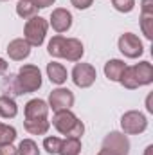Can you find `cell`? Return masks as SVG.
<instances>
[{
    "mask_svg": "<svg viewBox=\"0 0 153 155\" xmlns=\"http://www.w3.org/2000/svg\"><path fill=\"white\" fill-rule=\"evenodd\" d=\"M47 52L54 58H65L69 61H79L85 49L83 43L77 38H65V36H54L49 41Z\"/></svg>",
    "mask_w": 153,
    "mask_h": 155,
    "instance_id": "6da1fadb",
    "label": "cell"
},
{
    "mask_svg": "<svg viewBox=\"0 0 153 155\" xmlns=\"http://www.w3.org/2000/svg\"><path fill=\"white\" fill-rule=\"evenodd\" d=\"M153 81V67L150 61H141L133 67H126L122 76H121V85L124 88H139L144 85H150Z\"/></svg>",
    "mask_w": 153,
    "mask_h": 155,
    "instance_id": "7a4b0ae2",
    "label": "cell"
},
{
    "mask_svg": "<svg viewBox=\"0 0 153 155\" xmlns=\"http://www.w3.org/2000/svg\"><path fill=\"white\" fill-rule=\"evenodd\" d=\"M52 126L61 134V135H67V137H76L79 139L85 132V124L77 119L70 110H60V112H54L52 117Z\"/></svg>",
    "mask_w": 153,
    "mask_h": 155,
    "instance_id": "3957f363",
    "label": "cell"
},
{
    "mask_svg": "<svg viewBox=\"0 0 153 155\" xmlns=\"http://www.w3.org/2000/svg\"><path fill=\"white\" fill-rule=\"evenodd\" d=\"M16 81H18L22 94L36 92L41 87V72L36 65H24V67H20V71L16 74Z\"/></svg>",
    "mask_w": 153,
    "mask_h": 155,
    "instance_id": "277c9868",
    "label": "cell"
},
{
    "mask_svg": "<svg viewBox=\"0 0 153 155\" xmlns=\"http://www.w3.org/2000/svg\"><path fill=\"white\" fill-rule=\"evenodd\" d=\"M47 20L41 18V16H33L25 22V27H24V40L31 45V47H40L45 40L47 35Z\"/></svg>",
    "mask_w": 153,
    "mask_h": 155,
    "instance_id": "5b68a950",
    "label": "cell"
},
{
    "mask_svg": "<svg viewBox=\"0 0 153 155\" xmlns=\"http://www.w3.org/2000/svg\"><path fill=\"white\" fill-rule=\"evenodd\" d=\"M121 128L128 135H137L148 128V121H146L144 114H141L137 110H130L121 117Z\"/></svg>",
    "mask_w": 153,
    "mask_h": 155,
    "instance_id": "8992f818",
    "label": "cell"
},
{
    "mask_svg": "<svg viewBox=\"0 0 153 155\" xmlns=\"http://www.w3.org/2000/svg\"><path fill=\"white\" fill-rule=\"evenodd\" d=\"M96 78L97 72L90 63H76L72 69V81L79 88H88L90 85H94Z\"/></svg>",
    "mask_w": 153,
    "mask_h": 155,
    "instance_id": "52a82bcc",
    "label": "cell"
},
{
    "mask_svg": "<svg viewBox=\"0 0 153 155\" xmlns=\"http://www.w3.org/2000/svg\"><path fill=\"white\" fill-rule=\"evenodd\" d=\"M119 51H121L126 58L133 60V58H139V56L144 52V47H142V41L139 40L137 35H133V33H124V35L119 38Z\"/></svg>",
    "mask_w": 153,
    "mask_h": 155,
    "instance_id": "ba28073f",
    "label": "cell"
},
{
    "mask_svg": "<svg viewBox=\"0 0 153 155\" xmlns=\"http://www.w3.org/2000/svg\"><path fill=\"white\" fill-rule=\"evenodd\" d=\"M72 105H74V94L69 88H56L49 96V108H52L54 112L70 110Z\"/></svg>",
    "mask_w": 153,
    "mask_h": 155,
    "instance_id": "9c48e42d",
    "label": "cell"
},
{
    "mask_svg": "<svg viewBox=\"0 0 153 155\" xmlns=\"http://www.w3.org/2000/svg\"><path fill=\"white\" fill-rule=\"evenodd\" d=\"M103 148L114 152L115 155H128V152H130V141L126 139V135H122L119 132H110L103 139Z\"/></svg>",
    "mask_w": 153,
    "mask_h": 155,
    "instance_id": "30bf717a",
    "label": "cell"
},
{
    "mask_svg": "<svg viewBox=\"0 0 153 155\" xmlns=\"http://www.w3.org/2000/svg\"><path fill=\"white\" fill-rule=\"evenodd\" d=\"M50 25L56 33H67L70 27H72V15L70 11L63 9V7H58L52 11L50 15Z\"/></svg>",
    "mask_w": 153,
    "mask_h": 155,
    "instance_id": "8fae6325",
    "label": "cell"
},
{
    "mask_svg": "<svg viewBox=\"0 0 153 155\" xmlns=\"http://www.w3.org/2000/svg\"><path fill=\"white\" fill-rule=\"evenodd\" d=\"M7 54H9L11 60L22 61V60H25V58L31 54V45H29L24 38H16V40H13V41H9V45H7Z\"/></svg>",
    "mask_w": 153,
    "mask_h": 155,
    "instance_id": "7c38bea8",
    "label": "cell"
},
{
    "mask_svg": "<svg viewBox=\"0 0 153 155\" xmlns=\"http://www.w3.org/2000/svg\"><path fill=\"white\" fill-rule=\"evenodd\" d=\"M153 0H142V13H141V27L148 40L153 38Z\"/></svg>",
    "mask_w": 153,
    "mask_h": 155,
    "instance_id": "4fadbf2b",
    "label": "cell"
},
{
    "mask_svg": "<svg viewBox=\"0 0 153 155\" xmlns=\"http://www.w3.org/2000/svg\"><path fill=\"white\" fill-rule=\"evenodd\" d=\"M49 114V105L43 99H31L25 105V119H45Z\"/></svg>",
    "mask_w": 153,
    "mask_h": 155,
    "instance_id": "5bb4252c",
    "label": "cell"
},
{
    "mask_svg": "<svg viewBox=\"0 0 153 155\" xmlns=\"http://www.w3.org/2000/svg\"><path fill=\"white\" fill-rule=\"evenodd\" d=\"M47 76L50 79V83H54V85H63V83L67 81V69H65L61 63L52 61V63L47 65Z\"/></svg>",
    "mask_w": 153,
    "mask_h": 155,
    "instance_id": "9a60e30c",
    "label": "cell"
},
{
    "mask_svg": "<svg viewBox=\"0 0 153 155\" xmlns=\"http://www.w3.org/2000/svg\"><path fill=\"white\" fill-rule=\"evenodd\" d=\"M0 90L4 92V96H22L20 92V87H18V81H16V74H7L0 79Z\"/></svg>",
    "mask_w": 153,
    "mask_h": 155,
    "instance_id": "2e32d148",
    "label": "cell"
},
{
    "mask_svg": "<svg viewBox=\"0 0 153 155\" xmlns=\"http://www.w3.org/2000/svg\"><path fill=\"white\" fill-rule=\"evenodd\" d=\"M124 69H126L124 61H121V60H110V61L105 63V76L108 78L110 81H121V76H122Z\"/></svg>",
    "mask_w": 153,
    "mask_h": 155,
    "instance_id": "e0dca14e",
    "label": "cell"
},
{
    "mask_svg": "<svg viewBox=\"0 0 153 155\" xmlns=\"http://www.w3.org/2000/svg\"><path fill=\"white\" fill-rule=\"evenodd\" d=\"M24 126H25V130H27L29 134H33V135H43V134H47V130L50 128V123L47 121V117H45V119H25V121H24Z\"/></svg>",
    "mask_w": 153,
    "mask_h": 155,
    "instance_id": "ac0fdd59",
    "label": "cell"
},
{
    "mask_svg": "<svg viewBox=\"0 0 153 155\" xmlns=\"http://www.w3.org/2000/svg\"><path fill=\"white\" fill-rule=\"evenodd\" d=\"M18 114V107L13 97L9 96H0V117L4 119H13Z\"/></svg>",
    "mask_w": 153,
    "mask_h": 155,
    "instance_id": "d6986e66",
    "label": "cell"
},
{
    "mask_svg": "<svg viewBox=\"0 0 153 155\" xmlns=\"http://www.w3.org/2000/svg\"><path fill=\"white\" fill-rule=\"evenodd\" d=\"M81 152V141L76 137H67L61 139V146H60V155H79Z\"/></svg>",
    "mask_w": 153,
    "mask_h": 155,
    "instance_id": "ffe728a7",
    "label": "cell"
},
{
    "mask_svg": "<svg viewBox=\"0 0 153 155\" xmlns=\"http://www.w3.org/2000/svg\"><path fill=\"white\" fill-rule=\"evenodd\" d=\"M36 11L38 9L29 0H18V4H16V15L20 18H24V20H29V18L36 16Z\"/></svg>",
    "mask_w": 153,
    "mask_h": 155,
    "instance_id": "44dd1931",
    "label": "cell"
},
{
    "mask_svg": "<svg viewBox=\"0 0 153 155\" xmlns=\"http://www.w3.org/2000/svg\"><path fill=\"white\" fill-rule=\"evenodd\" d=\"M15 139H16V130L9 124L0 123V144H13Z\"/></svg>",
    "mask_w": 153,
    "mask_h": 155,
    "instance_id": "7402d4cb",
    "label": "cell"
},
{
    "mask_svg": "<svg viewBox=\"0 0 153 155\" xmlns=\"http://www.w3.org/2000/svg\"><path fill=\"white\" fill-rule=\"evenodd\" d=\"M16 150H18V155H40L38 144L33 139H24Z\"/></svg>",
    "mask_w": 153,
    "mask_h": 155,
    "instance_id": "603a6c76",
    "label": "cell"
},
{
    "mask_svg": "<svg viewBox=\"0 0 153 155\" xmlns=\"http://www.w3.org/2000/svg\"><path fill=\"white\" fill-rule=\"evenodd\" d=\"M60 146H61V139L60 137H47L45 141H43V148H45V152L50 155H56L60 152Z\"/></svg>",
    "mask_w": 153,
    "mask_h": 155,
    "instance_id": "cb8c5ba5",
    "label": "cell"
},
{
    "mask_svg": "<svg viewBox=\"0 0 153 155\" xmlns=\"http://www.w3.org/2000/svg\"><path fill=\"white\" fill-rule=\"evenodd\" d=\"M112 2L119 13H130L135 7V0H112Z\"/></svg>",
    "mask_w": 153,
    "mask_h": 155,
    "instance_id": "d4e9b609",
    "label": "cell"
},
{
    "mask_svg": "<svg viewBox=\"0 0 153 155\" xmlns=\"http://www.w3.org/2000/svg\"><path fill=\"white\" fill-rule=\"evenodd\" d=\"M0 155H18V150L13 144H0Z\"/></svg>",
    "mask_w": 153,
    "mask_h": 155,
    "instance_id": "484cf974",
    "label": "cell"
},
{
    "mask_svg": "<svg viewBox=\"0 0 153 155\" xmlns=\"http://www.w3.org/2000/svg\"><path fill=\"white\" fill-rule=\"evenodd\" d=\"M94 0H70V4L76 7V9H88L92 5Z\"/></svg>",
    "mask_w": 153,
    "mask_h": 155,
    "instance_id": "4316f807",
    "label": "cell"
},
{
    "mask_svg": "<svg viewBox=\"0 0 153 155\" xmlns=\"http://www.w3.org/2000/svg\"><path fill=\"white\" fill-rule=\"evenodd\" d=\"M36 9H45V7H49V5H52L56 0H29Z\"/></svg>",
    "mask_w": 153,
    "mask_h": 155,
    "instance_id": "83f0119b",
    "label": "cell"
},
{
    "mask_svg": "<svg viewBox=\"0 0 153 155\" xmlns=\"http://www.w3.org/2000/svg\"><path fill=\"white\" fill-rule=\"evenodd\" d=\"M7 67H9V65H7V61H5L4 58H0V78L7 72Z\"/></svg>",
    "mask_w": 153,
    "mask_h": 155,
    "instance_id": "f1b7e54d",
    "label": "cell"
},
{
    "mask_svg": "<svg viewBox=\"0 0 153 155\" xmlns=\"http://www.w3.org/2000/svg\"><path fill=\"white\" fill-rule=\"evenodd\" d=\"M97 155H115V153H114V152H110V150H106V148H103Z\"/></svg>",
    "mask_w": 153,
    "mask_h": 155,
    "instance_id": "f546056e",
    "label": "cell"
},
{
    "mask_svg": "<svg viewBox=\"0 0 153 155\" xmlns=\"http://www.w3.org/2000/svg\"><path fill=\"white\" fill-rule=\"evenodd\" d=\"M151 153H153V146H148L146 152H144V155H151Z\"/></svg>",
    "mask_w": 153,
    "mask_h": 155,
    "instance_id": "4dcf8cb0",
    "label": "cell"
},
{
    "mask_svg": "<svg viewBox=\"0 0 153 155\" xmlns=\"http://www.w3.org/2000/svg\"><path fill=\"white\" fill-rule=\"evenodd\" d=\"M0 2H9V0H0Z\"/></svg>",
    "mask_w": 153,
    "mask_h": 155,
    "instance_id": "1f68e13d",
    "label": "cell"
}]
</instances>
